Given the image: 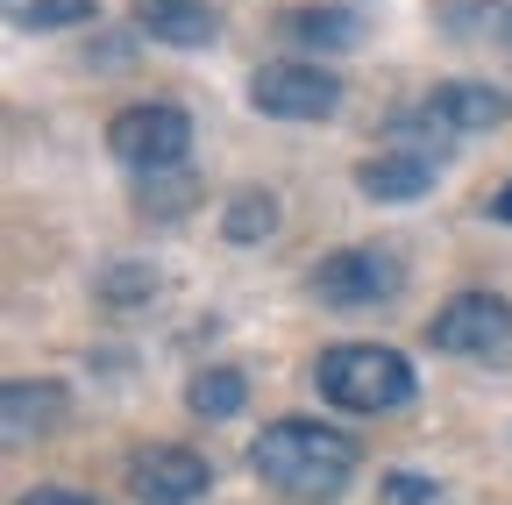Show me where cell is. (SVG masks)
<instances>
[{
    "mask_svg": "<svg viewBox=\"0 0 512 505\" xmlns=\"http://www.w3.org/2000/svg\"><path fill=\"white\" fill-rule=\"evenodd\" d=\"M185 207H192V178H178V171L143 178V214H185Z\"/></svg>",
    "mask_w": 512,
    "mask_h": 505,
    "instance_id": "cell-17",
    "label": "cell"
},
{
    "mask_svg": "<svg viewBox=\"0 0 512 505\" xmlns=\"http://www.w3.org/2000/svg\"><path fill=\"white\" fill-rule=\"evenodd\" d=\"M15 29H86L100 22V0H8Z\"/></svg>",
    "mask_w": 512,
    "mask_h": 505,
    "instance_id": "cell-14",
    "label": "cell"
},
{
    "mask_svg": "<svg viewBox=\"0 0 512 505\" xmlns=\"http://www.w3.org/2000/svg\"><path fill=\"white\" fill-rule=\"evenodd\" d=\"M242 399H249V385H242V370H228V363L200 370V377L185 385V406L200 413V420H235V413H242Z\"/></svg>",
    "mask_w": 512,
    "mask_h": 505,
    "instance_id": "cell-13",
    "label": "cell"
},
{
    "mask_svg": "<svg viewBox=\"0 0 512 505\" xmlns=\"http://www.w3.org/2000/svg\"><path fill=\"white\" fill-rule=\"evenodd\" d=\"M313 385L342 413H392L413 399V363L399 349H377V342H335V349H320Z\"/></svg>",
    "mask_w": 512,
    "mask_h": 505,
    "instance_id": "cell-2",
    "label": "cell"
},
{
    "mask_svg": "<svg viewBox=\"0 0 512 505\" xmlns=\"http://www.w3.org/2000/svg\"><path fill=\"white\" fill-rule=\"evenodd\" d=\"M271 228H278V200H271V193H235L228 214H221V235H228L235 249H242V242H264Z\"/></svg>",
    "mask_w": 512,
    "mask_h": 505,
    "instance_id": "cell-15",
    "label": "cell"
},
{
    "mask_svg": "<svg viewBox=\"0 0 512 505\" xmlns=\"http://www.w3.org/2000/svg\"><path fill=\"white\" fill-rule=\"evenodd\" d=\"M15 505H100V498H86V491H64V484H43V491L15 498Z\"/></svg>",
    "mask_w": 512,
    "mask_h": 505,
    "instance_id": "cell-19",
    "label": "cell"
},
{
    "mask_svg": "<svg viewBox=\"0 0 512 505\" xmlns=\"http://www.w3.org/2000/svg\"><path fill=\"white\" fill-rule=\"evenodd\" d=\"M107 150L136 171V178H157V171H178L185 150H192V114L171 107V100H143V107H121L107 121Z\"/></svg>",
    "mask_w": 512,
    "mask_h": 505,
    "instance_id": "cell-4",
    "label": "cell"
},
{
    "mask_svg": "<svg viewBox=\"0 0 512 505\" xmlns=\"http://www.w3.org/2000/svg\"><path fill=\"white\" fill-rule=\"evenodd\" d=\"M356 185H363V200H384V207H406L420 200L427 185H434V164L420 150H377L356 164Z\"/></svg>",
    "mask_w": 512,
    "mask_h": 505,
    "instance_id": "cell-11",
    "label": "cell"
},
{
    "mask_svg": "<svg viewBox=\"0 0 512 505\" xmlns=\"http://www.w3.org/2000/svg\"><path fill=\"white\" fill-rule=\"evenodd\" d=\"M157 292V271L150 264H114L107 278H100V299L107 306H136V299H150Z\"/></svg>",
    "mask_w": 512,
    "mask_h": 505,
    "instance_id": "cell-16",
    "label": "cell"
},
{
    "mask_svg": "<svg viewBox=\"0 0 512 505\" xmlns=\"http://www.w3.org/2000/svg\"><path fill=\"white\" fill-rule=\"evenodd\" d=\"M505 43H512V15H505Z\"/></svg>",
    "mask_w": 512,
    "mask_h": 505,
    "instance_id": "cell-21",
    "label": "cell"
},
{
    "mask_svg": "<svg viewBox=\"0 0 512 505\" xmlns=\"http://www.w3.org/2000/svg\"><path fill=\"white\" fill-rule=\"evenodd\" d=\"M491 214H498V221H512V185H498V200H491Z\"/></svg>",
    "mask_w": 512,
    "mask_h": 505,
    "instance_id": "cell-20",
    "label": "cell"
},
{
    "mask_svg": "<svg viewBox=\"0 0 512 505\" xmlns=\"http://www.w3.org/2000/svg\"><path fill=\"white\" fill-rule=\"evenodd\" d=\"M285 36L299 50H356L363 43V22L349 8H292L285 15Z\"/></svg>",
    "mask_w": 512,
    "mask_h": 505,
    "instance_id": "cell-12",
    "label": "cell"
},
{
    "mask_svg": "<svg viewBox=\"0 0 512 505\" xmlns=\"http://www.w3.org/2000/svg\"><path fill=\"white\" fill-rule=\"evenodd\" d=\"M128 484H136L143 505H192V498H207L214 470H207V456L157 441V449H136V456H128Z\"/></svg>",
    "mask_w": 512,
    "mask_h": 505,
    "instance_id": "cell-7",
    "label": "cell"
},
{
    "mask_svg": "<svg viewBox=\"0 0 512 505\" xmlns=\"http://www.w3.org/2000/svg\"><path fill=\"white\" fill-rule=\"evenodd\" d=\"M306 292L328 306V313H370V306H392L406 292V257L392 242H349L335 257H320Z\"/></svg>",
    "mask_w": 512,
    "mask_h": 505,
    "instance_id": "cell-3",
    "label": "cell"
},
{
    "mask_svg": "<svg viewBox=\"0 0 512 505\" xmlns=\"http://www.w3.org/2000/svg\"><path fill=\"white\" fill-rule=\"evenodd\" d=\"M249 470L285 498H335L356 477V441L320 420H271L249 441Z\"/></svg>",
    "mask_w": 512,
    "mask_h": 505,
    "instance_id": "cell-1",
    "label": "cell"
},
{
    "mask_svg": "<svg viewBox=\"0 0 512 505\" xmlns=\"http://www.w3.org/2000/svg\"><path fill=\"white\" fill-rule=\"evenodd\" d=\"M249 107L278 114V121H328L342 107V79L320 65H256L249 72Z\"/></svg>",
    "mask_w": 512,
    "mask_h": 505,
    "instance_id": "cell-5",
    "label": "cell"
},
{
    "mask_svg": "<svg viewBox=\"0 0 512 505\" xmlns=\"http://www.w3.org/2000/svg\"><path fill=\"white\" fill-rule=\"evenodd\" d=\"M427 342L441 356H498L512 342V306L498 292H456L434 321H427Z\"/></svg>",
    "mask_w": 512,
    "mask_h": 505,
    "instance_id": "cell-6",
    "label": "cell"
},
{
    "mask_svg": "<svg viewBox=\"0 0 512 505\" xmlns=\"http://www.w3.org/2000/svg\"><path fill=\"white\" fill-rule=\"evenodd\" d=\"M136 29L150 43H171V50H207L221 36L207 0H136Z\"/></svg>",
    "mask_w": 512,
    "mask_h": 505,
    "instance_id": "cell-9",
    "label": "cell"
},
{
    "mask_svg": "<svg viewBox=\"0 0 512 505\" xmlns=\"http://www.w3.org/2000/svg\"><path fill=\"white\" fill-rule=\"evenodd\" d=\"M384 498H392V505H434L441 491H434V477H420V470H392V477H384Z\"/></svg>",
    "mask_w": 512,
    "mask_h": 505,
    "instance_id": "cell-18",
    "label": "cell"
},
{
    "mask_svg": "<svg viewBox=\"0 0 512 505\" xmlns=\"http://www.w3.org/2000/svg\"><path fill=\"white\" fill-rule=\"evenodd\" d=\"M64 413H72V392L50 385V377H15V385L0 392V420H8V441L50 434V427H64Z\"/></svg>",
    "mask_w": 512,
    "mask_h": 505,
    "instance_id": "cell-10",
    "label": "cell"
},
{
    "mask_svg": "<svg viewBox=\"0 0 512 505\" xmlns=\"http://www.w3.org/2000/svg\"><path fill=\"white\" fill-rule=\"evenodd\" d=\"M505 114H512V100H505L498 86L456 79V86H441V93H427L413 121H420L427 136H484V129H498Z\"/></svg>",
    "mask_w": 512,
    "mask_h": 505,
    "instance_id": "cell-8",
    "label": "cell"
}]
</instances>
